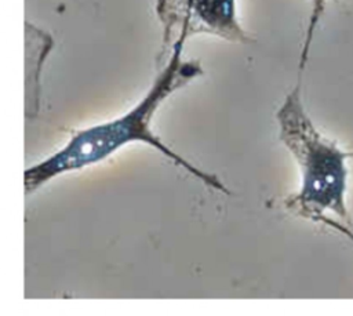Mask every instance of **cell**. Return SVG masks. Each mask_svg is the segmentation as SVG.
Here are the masks:
<instances>
[{
  "instance_id": "cell-1",
  "label": "cell",
  "mask_w": 353,
  "mask_h": 316,
  "mask_svg": "<svg viewBox=\"0 0 353 316\" xmlns=\"http://www.w3.org/2000/svg\"><path fill=\"white\" fill-rule=\"evenodd\" d=\"M183 43L175 44L164 62L157 65L159 73L146 94L121 116L105 123L76 131L55 153L25 170V193L30 195L52 178L102 163L123 146L131 142L148 144L179 166L188 174L200 179L208 188L225 195L230 190L214 174H208L174 152L150 128L152 119L160 105L176 90L182 88L203 73L196 59H182Z\"/></svg>"
},
{
  "instance_id": "cell-2",
  "label": "cell",
  "mask_w": 353,
  "mask_h": 316,
  "mask_svg": "<svg viewBox=\"0 0 353 316\" xmlns=\"http://www.w3.org/2000/svg\"><path fill=\"white\" fill-rule=\"evenodd\" d=\"M276 120L280 141L301 170V188L284 200V207L314 222H321L327 211L349 221L347 160L353 153L342 150L320 134L305 109L301 80L285 95L276 112Z\"/></svg>"
},
{
  "instance_id": "cell-3",
  "label": "cell",
  "mask_w": 353,
  "mask_h": 316,
  "mask_svg": "<svg viewBox=\"0 0 353 316\" xmlns=\"http://www.w3.org/2000/svg\"><path fill=\"white\" fill-rule=\"evenodd\" d=\"M154 11L163 28L157 65L167 59L175 44H185L194 34L234 43L252 41L239 22L236 0H156Z\"/></svg>"
},
{
  "instance_id": "cell-4",
  "label": "cell",
  "mask_w": 353,
  "mask_h": 316,
  "mask_svg": "<svg viewBox=\"0 0 353 316\" xmlns=\"http://www.w3.org/2000/svg\"><path fill=\"white\" fill-rule=\"evenodd\" d=\"M325 4H327V0H312L309 22H307V28H306V32H305L303 44H302V50H301V55H299V65H298L299 66V75L306 68L310 47H312V43H313V39H314V33H316V29H317L321 18L324 15Z\"/></svg>"
},
{
  "instance_id": "cell-5",
  "label": "cell",
  "mask_w": 353,
  "mask_h": 316,
  "mask_svg": "<svg viewBox=\"0 0 353 316\" xmlns=\"http://www.w3.org/2000/svg\"><path fill=\"white\" fill-rule=\"evenodd\" d=\"M321 224H324V225H327V226L335 229L336 232L342 233L350 243H353V230H352L350 228H347L345 224H342V222H339V221H336V219H332V218H330V217H327V215L321 219Z\"/></svg>"
}]
</instances>
